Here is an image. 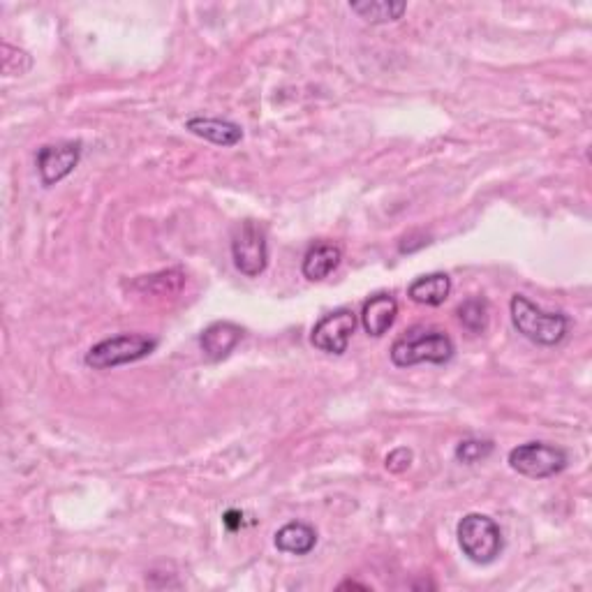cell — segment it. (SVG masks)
<instances>
[{
    "mask_svg": "<svg viewBox=\"0 0 592 592\" xmlns=\"http://www.w3.org/2000/svg\"><path fill=\"white\" fill-rule=\"evenodd\" d=\"M183 285H185V273L181 269L151 273V276H142L135 283L137 290H142L144 294H155V296H174L181 292Z\"/></svg>",
    "mask_w": 592,
    "mask_h": 592,
    "instance_id": "cell-16",
    "label": "cell"
},
{
    "mask_svg": "<svg viewBox=\"0 0 592 592\" xmlns=\"http://www.w3.org/2000/svg\"><path fill=\"white\" fill-rule=\"evenodd\" d=\"M192 135L206 139V142L232 148L241 144L243 139V128L239 123L225 121V118H209V116H192L188 123H185Z\"/></svg>",
    "mask_w": 592,
    "mask_h": 592,
    "instance_id": "cell-10",
    "label": "cell"
},
{
    "mask_svg": "<svg viewBox=\"0 0 592 592\" xmlns=\"http://www.w3.org/2000/svg\"><path fill=\"white\" fill-rule=\"evenodd\" d=\"M81 160V142H58L47 144L37 151V172H40L42 185L61 183L65 176L74 172Z\"/></svg>",
    "mask_w": 592,
    "mask_h": 592,
    "instance_id": "cell-8",
    "label": "cell"
},
{
    "mask_svg": "<svg viewBox=\"0 0 592 592\" xmlns=\"http://www.w3.org/2000/svg\"><path fill=\"white\" fill-rule=\"evenodd\" d=\"M456 345L447 331L431 329L424 324L407 329L391 345V361L398 368H410L417 364H447L454 357Z\"/></svg>",
    "mask_w": 592,
    "mask_h": 592,
    "instance_id": "cell-1",
    "label": "cell"
},
{
    "mask_svg": "<svg viewBox=\"0 0 592 592\" xmlns=\"http://www.w3.org/2000/svg\"><path fill=\"white\" fill-rule=\"evenodd\" d=\"M350 10L368 24H389L403 17L407 5L391 3V0H366V3H350Z\"/></svg>",
    "mask_w": 592,
    "mask_h": 592,
    "instance_id": "cell-15",
    "label": "cell"
},
{
    "mask_svg": "<svg viewBox=\"0 0 592 592\" xmlns=\"http://www.w3.org/2000/svg\"><path fill=\"white\" fill-rule=\"evenodd\" d=\"M347 588H359V590H368V586H361V583H357V581H345V583H340V586H338V590H347Z\"/></svg>",
    "mask_w": 592,
    "mask_h": 592,
    "instance_id": "cell-21",
    "label": "cell"
},
{
    "mask_svg": "<svg viewBox=\"0 0 592 592\" xmlns=\"http://www.w3.org/2000/svg\"><path fill=\"white\" fill-rule=\"evenodd\" d=\"M243 336H246V331L239 324L227 320L213 322L199 336V347H202L204 357L209 361H222L236 350Z\"/></svg>",
    "mask_w": 592,
    "mask_h": 592,
    "instance_id": "cell-9",
    "label": "cell"
},
{
    "mask_svg": "<svg viewBox=\"0 0 592 592\" xmlns=\"http://www.w3.org/2000/svg\"><path fill=\"white\" fill-rule=\"evenodd\" d=\"M509 465L518 475L528 479H551L567 468L569 456L565 449L549 442H525L509 451Z\"/></svg>",
    "mask_w": 592,
    "mask_h": 592,
    "instance_id": "cell-5",
    "label": "cell"
},
{
    "mask_svg": "<svg viewBox=\"0 0 592 592\" xmlns=\"http://www.w3.org/2000/svg\"><path fill=\"white\" fill-rule=\"evenodd\" d=\"M458 546L475 565H491L505 551V535L500 525L486 514H465L456 528Z\"/></svg>",
    "mask_w": 592,
    "mask_h": 592,
    "instance_id": "cell-3",
    "label": "cell"
},
{
    "mask_svg": "<svg viewBox=\"0 0 592 592\" xmlns=\"http://www.w3.org/2000/svg\"><path fill=\"white\" fill-rule=\"evenodd\" d=\"M412 451L407 447H398L391 451V454L387 456V470L389 472H396V475H401V472H405L407 468L412 465Z\"/></svg>",
    "mask_w": 592,
    "mask_h": 592,
    "instance_id": "cell-19",
    "label": "cell"
},
{
    "mask_svg": "<svg viewBox=\"0 0 592 592\" xmlns=\"http://www.w3.org/2000/svg\"><path fill=\"white\" fill-rule=\"evenodd\" d=\"M398 315V301L387 292H380L364 303V310H361V324L368 336L380 338L394 327Z\"/></svg>",
    "mask_w": 592,
    "mask_h": 592,
    "instance_id": "cell-11",
    "label": "cell"
},
{
    "mask_svg": "<svg viewBox=\"0 0 592 592\" xmlns=\"http://www.w3.org/2000/svg\"><path fill=\"white\" fill-rule=\"evenodd\" d=\"M234 266L246 278H257L269 266V243L266 229L255 220H243L232 234Z\"/></svg>",
    "mask_w": 592,
    "mask_h": 592,
    "instance_id": "cell-6",
    "label": "cell"
},
{
    "mask_svg": "<svg viewBox=\"0 0 592 592\" xmlns=\"http://www.w3.org/2000/svg\"><path fill=\"white\" fill-rule=\"evenodd\" d=\"M493 454V440L468 438L456 447V461L463 465H475Z\"/></svg>",
    "mask_w": 592,
    "mask_h": 592,
    "instance_id": "cell-18",
    "label": "cell"
},
{
    "mask_svg": "<svg viewBox=\"0 0 592 592\" xmlns=\"http://www.w3.org/2000/svg\"><path fill=\"white\" fill-rule=\"evenodd\" d=\"M340 259H343V250H340V246H336V243H327V241L315 243V246L306 253V257H303V264H301L303 278L313 280V283L324 280L329 273L338 269Z\"/></svg>",
    "mask_w": 592,
    "mask_h": 592,
    "instance_id": "cell-12",
    "label": "cell"
},
{
    "mask_svg": "<svg viewBox=\"0 0 592 592\" xmlns=\"http://www.w3.org/2000/svg\"><path fill=\"white\" fill-rule=\"evenodd\" d=\"M357 329V315L350 308H338L324 315L310 331V343L315 350L327 354H345L350 345L352 333Z\"/></svg>",
    "mask_w": 592,
    "mask_h": 592,
    "instance_id": "cell-7",
    "label": "cell"
},
{
    "mask_svg": "<svg viewBox=\"0 0 592 592\" xmlns=\"http://www.w3.org/2000/svg\"><path fill=\"white\" fill-rule=\"evenodd\" d=\"M276 549L290 555H308L317 546V530L303 521L285 523L276 535H273Z\"/></svg>",
    "mask_w": 592,
    "mask_h": 592,
    "instance_id": "cell-13",
    "label": "cell"
},
{
    "mask_svg": "<svg viewBox=\"0 0 592 592\" xmlns=\"http://www.w3.org/2000/svg\"><path fill=\"white\" fill-rule=\"evenodd\" d=\"M451 294V278L447 273H428V276H421L414 280V283L407 287V296L414 303H421V306H442L444 301L449 299Z\"/></svg>",
    "mask_w": 592,
    "mask_h": 592,
    "instance_id": "cell-14",
    "label": "cell"
},
{
    "mask_svg": "<svg viewBox=\"0 0 592 592\" xmlns=\"http://www.w3.org/2000/svg\"><path fill=\"white\" fill-rule=\"evenodd\" d=\"M222 523H225V528L229 532L239 530L241 525H243V514L239 512V509H229V512L225 516H222Z\"/></svg>",
    "mask_w": 592,
    "mask_h": 592,
    "instance_id": "cell-20",
    "label": "cell"
},
{
    "mask_svg": "<svg viewBox=\"0 0 592 592\" xmlns=\"http://www.w3.org/2000/svg\"><path fill=\"white\" fill-rule=\"evenodd\" d=\"M509 313H512L514 329L528 338L530 343L542 347H555L565 340L569 333V317L565 313H549V310L539 308L535 301H530L525 294H514L509 303Z\"/></svg>",
    "mask_w": 592,
    "mask_h": 592,
    "instance_id": "cell-2",
    "label": "cell"
},
{
    "mask_svg": "<svg viewBox=\"0 0 592 592\" xmlns=\"http://www.w3.org/2000/svg\"><path fill=\"white\" fill-rule=\"evenodd\" d=\"M458 320L470 333H484L488 327V303L484 296H470L458 306Z\"/></svg>",
    "mask_w": 592,
    "mask_h": 592,
    "instance_id": "cell-17",
    "label": "cell"
},
{
    "mask_svg": "<svg viewBox=\"0 0 592 592\" xmlns=\"http://www.w3.org/2000/svg\"><path fill=\"white\" fill-rule=\"evenodd\" d=\"M155 347H158V340L144 336V333H118V336L105 338L98 345H93L86 352L84 361L93 370H109L146 359L148 354L155 352Z\"/></svg>",
    "mask_w": 592,
    "mask_h": 592,
    "instance_id": "cell-4",
    "label": "cell"
}]
</instances>
